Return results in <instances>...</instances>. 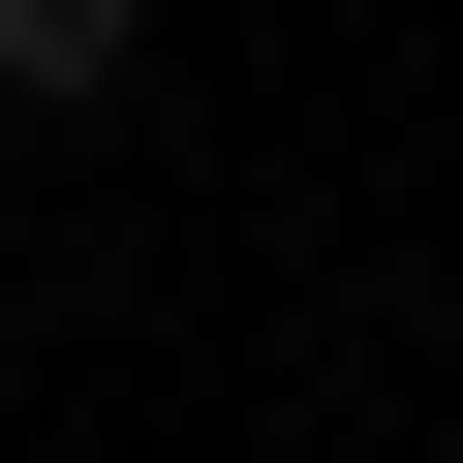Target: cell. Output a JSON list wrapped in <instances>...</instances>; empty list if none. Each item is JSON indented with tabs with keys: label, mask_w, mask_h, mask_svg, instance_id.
I'll return each mask as SVG.
<instances>
[{
	"label": "cell",
	"mask_w": 463,
	"mask_h": 463,
	"mask_svg": "<svg viewBox=\"0 0 463 463\" xmlns=\"http://www.w3.org/2000/svg\"><path fill=\"white\" fill-rule=\"evenodd\" d=\"M155 62V0H0V93H124Z\"/></svg>",
	"instance_id": "1"
}]
</instances>
